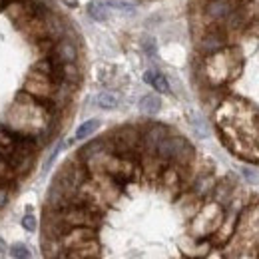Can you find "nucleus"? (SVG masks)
Wrapping results in <instances>:
<instances>
[{"mask_svg": "<svg viewBox=\"0 0 259 259\" xmlns=\"http://www.w3.org/2000/svg\"><path fill=\"white\" fill-rule=\"evenodd\" d=\"M22 227H24L26 231H36V220H34L32 213L24 215V220H22Z\"/></svg>", "mask_w": 259, "mask_h": 259, "instance_id": "8", "label": "nucleus"}, {"mask_svg": "<svg viewBox=\"0 0 259 259\" xmlns=\"http://www.w3.org/2000/svg\"><path fill=\"white\" fill-rule=\"evenodd\" d=\"M160 106H162L160 98L154 96V94H148V96H144L140 100V110L146 112V114H156V112H160Z\"/></svg>", "mask_w": 259, "mask_h": 259, "instance_id": "3", "label": "nucleus"}, {"mask_svg": "<svg viewBox=\"0 0 259 259\" xmlns=\"http://www.w3.org/2000/svg\"><path fill=\"white\" fill-rule=\"evenodd\" d=\"M144 80H146V84H150L152 88H156L160 94H167V92H169V84H167V78L163 76L162 72L150 70V72H146Z\"/></svg>", "mask_w": 259, "mask_h": 259, "instance_id": "2", "label": "nucleus"}, {"mask_svg": "<svg viewBox=\"0 0 259 259\" xmlns=\"http://www.w3.org/2000/svg\"><path fill=\"white\" fill-rule=\"evenodd\" d=\"M98 126H100L98 120H88V122H84L80 128L76 130V138H78V140H86L88 136H92V134L96 132Z\"/></svg>", "mask_w": 259, "mask_h": 259, "instance_id": "4", "label": "nucleus"}, {"mask_svg": "<svg viewBox=\"0 0 259 259\" xmlns=\"http://www.w3.org/2000/svg\"><path fill=\"white\" fill-rule=\"evenodd\" d=\"M120 104V100L116 94H112V92H104V94H100L98 96V106H102V108H106V110H112V108H116Z\"/></svg>", "mask_w": 259, "mask_h": 259, "instance_id": "6", "label": "nucleus"}, {"mask_svg": "<svg viewBox=\"0 0 259 259\" xmlns=\"http://www.w3.org/2000/svg\"><path fill=\"white\" fill-rule=\"evenodd\" d=\"M4 249H6V243H4V239H2V237H0V253H2V251H4Z\"/></svg>", "mask_w": 259, "mask_h": 259, "instance_id": "10", "label": "nucleus"}, {"mask_svg": "<svg viewBox=\"0 0 259 259\" xmlns=\"http://www.w3.org/2000/svg\"><path fill=\"white\" fill-rule=\"evenodd\" d=\"M66 2V6H70V8H72V6H76V4H78V0H64Z\"/></svg>", "mask_w": 259, "mask_h": 259, "instance_id": "9", "label": "nucleus"}, {"mask_svg": "<svg viewBox=\"0 0 259 259\" xmlns=\"http://www.w3.org/2000/svg\"><path fill=\"white\" fill-rule=\"evenodd\" d=\"M10 255H12V259H32V251L24 243H14L10 247Z\"/></svg>", "mask_w": 259, "mask_h": 259, "instance_id": "5", "label": "nucleus"}, {"mask_svg": "<svg viewBox=\"0 0 259 259\" xmlns=\"http://www.w3.org/2000/svg\"><path fill=\"white\" fill-rule=\"evenodd\" d=\"M194 74L224 138L259 158V0H190Z\"/></svg>", "mask_w": 259, "mask_h": 259, "instance_id": "1", "label": "nucleus"}, {"mask_svg": "<svg viewBox=\"0 0 259 259\" xmlns=\"http://www.w3.org/2000/svg\"><path fill=\"white\" fill-rule=\"evenodd\" d=\"M88 14L98 20V22H104L106 18H108V14H106V10H104V6L102 4H98V2H90L88 4Z\"/></svg>", "mask_w": 259, "mask_h": 259, "instance_id": "7", "label": "nucleus"}]
</instances>
